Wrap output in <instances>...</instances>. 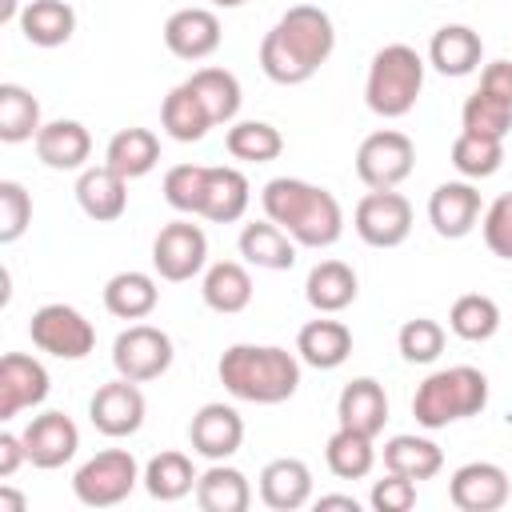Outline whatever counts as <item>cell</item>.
<instances>
[{
	"label": "cell",
	"instance_id": "52a82bcc",
	"mask_svg": "<svg viewBox=\"0 0 512 512\" xmlns=\"http://www.w3.org/2000/svg\"><path fill=\"white\" fill-rule=\"evenodd\" d=\"M172 336L156 324H128L116 340H112V368L124 380L148 384L160 380L172 368Z\"/></svg>",
	"mask_w": 512,
	"mask_h": 512
},
{
	"label": "cell",
	"instance_id": "d590c367",
	"mask_svg": "<svg viewBox=\"0 0 512 512\" xmlns=\"http://www.w3.org/2000/svg\"><path fill=\"white\" fill-rule=\"evenodd\" d=\"M196 468H192V460L184 456V452H156L152 460H148V468H144V488H148V496L152 500H164V504H172V500H180V496H188V492H196Z\"/></svg>",
	"mask_w": 512,
	"mask_h": 512
},
{
	"label": "cell",
	"instance_id": "7c38bea8",
	"mask_svg": "<svg viewBox=\"0 0 512 512\" xmlns=\"http://www.w3.org/2000/svg\"><path fill=\"white\" fill-rule=\"evenodd\" d=\"M144 412H148L144 392L136 388V380H124V376L100 384V388L92 392V400H88V420H92V428H96L100 436H112V440H124V436L140 432Z\"/></svg>",
	"mask_w": 512,
	"mask_h": 512
},
{
	"label": "cell",
	"instance_id": "ab89813d",
	"mask_svg": "<svg viewBox=\"0 0 512 512\" xmlns=\"http://www.w3.org/2000/svg\"><path fill=\"white\" fill-rule=\"evenodd\" d=\"M448 328L468 340V344H480V340H492L496 328H500V304L484 292H464L452 312H448Z\"/></svg>",
	"mask_w": 512,
	"mask_h": 512
},
{
	"label": "cell",
	"instance_id": "ba28073f",
	"mask_svg": "<svg viewBox=\"0 0 512 512\" xmlns=\"http://www.w3.org/2000/svg\"><path fill=\"white\" fill-rule=\"evenodd\" d=\"M28 336L56 360H84L96 348V328L72 304H40L28 320Z\"/></svg>",
	"mask_w": 512,
	"mask_h": 512
},
{
	"label": "cell",
	"instance_id": "8d00e7d4",
	"mask_svg": "<svg viewBox=\"0 0 512 512\" xmlns=\"http://www.w3.org/2000/svg\"><path fill=\"white\" fill-rule=\"evenodd\" d=\"M324 460H328V472L340 476V480H364L376 464V448H372V436L364 432H352V428H336L324 444Z\"/></svg>",
	"mask_w": 512,
	"mask_h": 512
},
{
	"label": "cell",
	"instance_id": "8fae6325",
	"mask_svg": "<svg viewBox=\"0 0 512 512\" xmlns=\"http://www.w3.org/2000/svg\"><path fill=\"white\" fill-rule=\"evenodd\" d=\"M208 264V236L200 224L192 220H172L156 232L152 240V268L160 280L168 284H184L192 280L200 268Z\"/></svg>",
	"mask_w": 512,
	"mask_h": 512
},
{
	"label": "cell",
	"instance_id": "277c9868",
	"mask_svg": "<svg viewBox=\"0 0 512 512\" xmlns=\"http://www.w3.org/2000/svg\"><path fill=\"white\" fill-rule=\"evenodd\" d=\"M484 404H488V376L472 364H452V368L424 376V384L412 396V416L420 428L436 432L456 420L480 416Z\"/></svg>",
	"mask_w": 512,
	"mask_h": 512
},
{
	"label": "cell",
	"instance_id": "8992f818",
	"mask_svg": "<svg viewBox=\"0 0 512 512\" xmlns=\"http://www.w3.org/2000/svg\"><path fill=\"white\" fill-rule=\"evenodd\" d=\"M140 464L132 452L124 448H104L92 460H84L72 476V492L84 508H116L132 496V488L140 484Z\"/></svg>",
	"mask_w": 512,
	"mask_h": 512
},
{
	"label": "cell",
	"instance_id": "f5cc1de1",
	"mask_svg": "<svg viewBox=\"0 0 512 512\" xmlns=\"http://www.w3.org/2000/svg\"><path fill=\"white\" fill-rule=\"evenodd\" d=\"M0 20H4V24H8V20H20V16H16V0H0Z\"/></svg>",
	"mask_w": 512,
	"mask_h": 512
},
{
	"label": "cell",
	"instance_id": "e575fe53",
	"mask_svg": "<svg viewBox=\"0 0 512 512\" xmlns=\"http://www.w3.org/2000/svg\"><path fill=\"white\" fill-rule=\"evenodd\" d=\"M184 84L200 96V104L208 108L212 124H232L236 120L244 96H240V80L228 68H196Z\"/></svg>",
	"mask_w": 512,
	"mask_h": 512
},
{
	"label": "cell",
	"instance_id": "b9f144b4",
	"mask_svg": "<svg viewBox=\"0 0 512 512\" xmlns=\"http://www.w3.org/2000/svg\"><path fill=\"white\" fill-rule=\"evenodd\" d=\"M460 124L464 132H480V136H492V140H504L512 132V104L488 96V92H472L460 108Z\"/></svg>",
	"mask_w": 512,
	"mask_h": 512
},
{
	"label": "cell",
	"instance_id": "cb8c5ba5",
	"mask_svg": "<svg viewBox=\"0 0 512 512\" xmlns=\"http://www.w3.org/2000/svg\"><path fill=\"white\" fill-rule=\"evenodd\" d=\"M296 352L304 364L328 372V368H340L348 356H352V328L344 320H328L320 312V320H308L300 332H296Z\"/></svg>",
	"mask_w": 512,
	"mask_h": 512
},
{
	"label": "cell",
	"instance_id": "f35d334b",
	"mask_svg": "<svg viewBox=\"0 0 512 512\" xmlns=\"http://www.w3.org/2000/svg\"><path fill=\"white\" fill-rule=\"evenodd\" d=\"M224 148L236 156V160H248V164H268L284 152V136L276 124L268 120H236L224 136Z\"/></svg>",
	"mask_w": 512,
	"mask_h": 512
},
{
	"label": "cell",
	"instance_id": "7402d4cb",
	"mask_svg": "<svg viewBox=\"0 0 512 512\" xmlns=\"http://www.w3.org/2000/svg\"><path fill=\"white\" fill-rule=\"evenodd\" d=\"M260 500L272 512H296L312 500V468L296 456H276L260 472Z\"/></svg>",
	"mask_w": 512,
	"mask_h": 512
},
{
	"label": "cell",
	"instance_id": "484cf974",
	"mask_svg": "<svg viewBox=\"0 0 512 512\" xmlns=\"http://www.w3.org/2000/svg\"><path fill=\"white\" fill-rule=\"evenodd\" d=\"M240 256L256 268H268V272H288L296 264V240L272 224V220H252L240 228Z\"/></svg>",
	"mask_w": 512,
	"mask_h": 512
},
{
	"label": "cell",
	"instance_id": "1f68e13d",
	"mask_svg": "<svg viewBox=\"0 0 512 512\" xmlns=\"http://www.w3.org/2000/svg\"><path fill=\"white\" fill-rule=\"evenodd\" d=\"M104 164L116 168L124 180H136V176H148L156 164H160V140L152 128H120L108 148H104Z\"/></svg>",
	"mask_w": 512,
	"mask_h": 512
},
{
	"label": "cell",
	"instance_id": "681fc988",
	"mask_svg": "<svg viewBox=\"0 0 512 512\" xmlns=\"http://www.w3.org/2000/svg\"><path fill=\"white\" fill-rule=\"evenodd\" d=\"M20 460H28L24 440H20V436H12V432H0V476L8 480V476L20 468Z\"/></svg>",
	"mask_w": 512,
	"mask_h": 512
},
{
	"label": "cell",
	"instance_id": "db71d44e",
	"mask_svg": "<svg viewBox=\"0 0 512 512\" xmlns=\"http://www.w3.org/2000/svg\"><path fill=\"white\" fill-rule=\"evenodd\" d=\"M212 8H240V4H248V0H208Z\"/></svg>",
	"mask_w": 512,
	"mask_h": 512
},
{
	"label": "cell",
	"instance_id": "9a60e30c",
	"mask_svg": "<svg viewBox=\"0 0 512 512\" xmlns=\"http://www.w3.org/2000/svg\"><path fill=\"white\" fill-rule=\"evenodd\" d=\"M48 388H52L48 368L36 356L4 352V360H0V420H12L24 408L44 404Z\"/></svg>",
	"mask_w": 512,
	"mask_h": 512
},
{
	"label": "cell",
	"instance_id": "7bdbcfd3",
	"mask_svg": "<svg viewBox=\"0 0 512 512\" xmlns=\"http://www.w3.org/2000/svg\"><path fill=\"white\" fill-rule=\"evenodd\" d=\"M204 180H208V164H172L164 172V200L184 216H200Z\"/></svg>",
	"mask_w": 512,
	"mask_h": 512
},
{
	"label": "cell",
	"instance_id": "4fadbf2b",
	"mask_svg": "<svg viewBox=\"0 0 512 512\" xmlns=\"http://www.w3.org/2000/svg\"><path fill=\"white\" fill-rule=\"evenodd\" d=\"M508 492H512L508 472L492 460H468L448 480V500L460 512H496L508 504Z\"/></svg>",
	"mask_w": 512,
	"mask_h": 512
},
{
	"label": "cell",
	"instance_id": "bcb514c9",
	"mask_svg": "<svg viewBox=\"0 0 512 512\" xmlns=\"http://www.w3.org/2000/svg\"><path fill=\"white\" fill-rule=\"evenodd\" d=\"M480 232H484V244H488L492 256L512 260V192H500V196L484 208Z\"/></svg>",
	"mask_w": 512,
	"mask_h": 512
},
{
	"label": "cell",
	"instance_id": "ee69618b",
	"mask_svg": "<svg viewBox=\"0 0 512 512\" xmlns=\"http://www.w3.org/2000/svg\"><path fill=\"white\" fill-rule=\"evenodd\" d=\"M396 348H400V356L408 364H432L444 352V328L436 320H428V316H416V320H408L400 328Z\"/></svg>",
	"mask_w": 512,
	"mask_h": 512
},
{
	"label": "cell",
	"instance_id": "e0dca14e",
	"mask_svg": "<svg viewBox=\"0 0 512 512\" xmlns=\"http://www.w3.org/2000/svg\"><path fill=\"white\" fill-rule=\"evenodd\" d=\"M480 220V192L468 180H444L428 196V224L444 240H460L476 228Z\"/></svg>",
	"mask_w": 512,
	"mask_h": 512
},
{
	"label": "cell",
	"instance_id": "d6986e66",
	"mask_svg": "<svg viewBox=\"0 0 512 512\" xmlns=\"http://www.w3.org/2000/svg\"><path fill=\"white\" fill-rule=\"evenodd\" d=\"M76 204H80V212L88 220L112 224L128 208V180L116 168H108V164H92L76 180Z\"/></svg>",
	"mask_w": 512,
	"mask_h": 512
},
{
	"label": "cell",
	"instance_id": "7dc6e473",
	"mask_svg": "<svg viewBox=\"0 0 512 512\" xmlns=\"http://www.w3.org/2000/svg\"><path fill=\"white\" fill-rule=\"evenodd\" d=\"M372 508L376 512H408L416 504V480L400 476V472H388L384 480L372 484Z\"/></svg>",
	"mask_w": 512,
	"mask_h": 512
},
{
	"label": "cell",
	"instance_id": "f1b7e54d",
	"mask_svg": "<svg viewBox=\"0 0 512 512\" xmlns=\"http://www.w3.org/2000/svg\"><path fill=\"white\" fill-rule=\"evenodd\" d=\"M200 296L212 312L220 316H236L252 304V276L244 264L236 260H216L208 272H204V284H200Z\"/></svg>",
	"mask_w": 512,
	"mask_h": 512
},
{
	"label": "cell",
	"instance_id": "ffe728a7",
	"mask_svg": "<svg viewBox=\"0 0 512 512\" xmlns=\"http://www.w3.org/2000/svg\"><path fill=\"white\" fill-rule=\"evenodd\" d=\"M336 420L340 428H352V432H364V436H380L384 432V420H388V396H384V384L372 380V376H356L340 388V400H336Z\"/></svg>",
	"mask_w": 512,
	"mask_h": 512
},
{
	"label": "cell",
	"instance_id": "4316f807",
	"mask_svg": "<svg viewBox=\"0 0 512 512\" xmlns=\"http://www.w3.org/2000/svg\"><path fill=\"white\" fill-rule=\"evenodd\" d=\"M356 292H360V280H356V272H352L344 260H320V264L308 272V280H304L308 304H312L316 312H324V316L344 312V308L356 300Z\"/></svg>",
	"mask_w": 512,
	"mask_h": 512
},
{
	"label": "cell",
	"instance_id": "ac0fdd59",
	"mask_svg": "<svg viewBox=\"0 0 512 512\" xmlns=\"http://www.w3.org/2000/svg\"><path fill=\"white\" fill-rule=\"evenodd\" d=\"M220 16L212 8H180L164 20V44L180 60H204L220 48Z\"/></svg>",
	"mask_w": 512,
	"mask_h": 512
},
{
	"label": "cell",
	"instance_id": "2e32d148",
	"mask_svg": "<svg viewBox=\"0 0 512 512\" xmlns=\"http://www.w3.org/2000/svg\"><path fill=\"white\" fill-rule=\"evenodd\" d=\"M188 444L204 460H228V456H236L240 444H244V420H240V412L232 404H220V400L204 404L192 416V424H188Z\"/></svg>",
	"mask_w": 512,
	"mask_h": 512
},
{
	"label": "cell",
	"instance_id": "3957f363",
	"mask_svg": "<svg viewBox=\"0 0 512 512\" xmlns=\"http://www.w3.org/2000/svg\"><path fill=\"white\" fill-rule=\"evenodd\" d=\"M216 372L228 396L244 404H284L300 388V360L276 344H232Z\"/></svg>",
	"mask_w": 512,
	"mask_h": 512
},
{
	"label": "cell",
	"instance_id": "f6af8a7d",
	"mask_svg": "<svg viewBox=\"0 0 512 512\" xmlns=\"http://www.w3.org/2000/svg\"><path fill=\"white\" fill-rule=\"evenodd\" d=\"M32 224V196L20 180H0V244H16Z\"/></svg>",
	"mask_w": 512,
	"mask_h": 512
},
{
	"label": "cell",
	"instance_id": "836d02e7",
	"mask_svg": "<svg viewBox=\"0 0 512 512\" xmlns=\"http://www.w3.org/2000/svg\"><path fill=\"white\" fill-rule=\"evenodd\" d=\"M160 124H164V132H168L172 140L196 144V140L208 136L212 116H208V108L200 104V96H196L188 84H176V88L164 96V104H160Z\"/></svg>",
	"mask_w": 512,
	"mask_h": 512
},
{
	"label": "cell",
	"instance_id": "5b68a950",
	"mask_svg": "<svg viewBox=\"0 0 512 512\" xmlns=\"http://www.w3.org/2000/svg\"><path fill=\"white\" fill-rule=\"evenodd\" d=\"M424 88V60L412 44H384L372 64H368V80H364V104L384 116V120H400L416 108Z\"/></svg>",
	"mask_w": 512,
	"mask_h": 512
},
{
	"label": "cell",
	"instance_id": "74e56055",
	"mask_svg": "<svg viewBox=\"0 0 512 512\" xmlns=\"http://www.w3.org/2000/svg\"><path fill=\"white\" fill-rule=\"evenodd\" d=\"M40 128H44L40 124V100L20 84H0V140L4 144L36 140Z\"/></svg>",
	"mask_w": 512,
	"mask_h": 512
},
{
	"label": "cell",
	"instance_id": "816d5d0a",
	"mask_svg": "<svg viewBox=\"0 0 512 512\" xmlns=\"http://www.w3.org/2000/svg\"><path fill=\"white\" fill-rule=\"evenodd\" d=\"M24 508H28V500L20 492H12V488L0 484V512H24Z\"/></svg>",
	"mask_w": 512,
	"mask_h": 512
},
{
	"label": "cell",
	"instance_id": "f907efd6",
	"mask_svg": "<svg viewBox=\"0 0 512 512\" xmlns=\"http://www.w3.org/2000/svg\"><path fill=\"white\" fill-rule=\"evenodd\" d=\"M316 508L324 512V508H344V512H360V500L356 496H344V492H332V496H320L316 500Z\"/></svg>",
	"mask_w": 512,
	"mask_h": 512
},
{
	"label": "cell",
	"instance_id": "d4e9b609",
	"mask_svg": "<svg viewBox=\"0 0 512 512\" xmlns=\"http://www.w3.org/2000/svg\"><path fill=\"white\" fill-rule=\"evenodd\" d=\"M248 200H252V188H248V176L240 168H228V164H216L208 168V180H204V204H200V216L212 220V224H232L248 212Z\"/></svg>",
	"mask_w": 512,
	"mask_h": 512
},
{
	"label": "cell",
	"instance_id": "44dd1931",
	"mask_svg": "<svg viewBox=\"0 0 512 512\" xmlns=\"http://www.w3.org/2000/svg\"><path fill=\"white\" fill-rule=\"evenodd\" d=\"M32 144L52 172H84V160L92 156V136L80 120H48Z\"/></svg>",
	"mask_w": 512,
	"mask_h": 512
},
{
	"label": "cell",
	"instance_id": "60d3db41",
	"mask_svg": "<svg viewBox=\"0 0 512 512\" xmlns=\"http://www.w3.org/2000/svg\"><path fill=\"white\" fill-rule=\"evenodd\" d=\"M504 164V140L480 136V132H460L452 140V168L464 180H488Z\"/></svg>",
	"mask_w": 512,
	"mask_h": 512
},
{
	"label": "cell",
	"instance_id": "603a6c76",
	"mask_svg": "<svg viewBox=\"0 0 512 512\" xmlns=\"http://www.w3.org/2000/svg\"><path fill=\"white\" fill-rule=\"evenodd\" d=\"M480 60H484V40L468 24H444L428 40V64L440 76H468L480 68Z\"/></svg>",
	"mask_w": 512,
	"mask_h": 512
},
{
	"label": "cell",
	"instance_id": "30bf717a",
	"mask_svg": "<svg viewBox=\"0 0 512 512\" xmlns=\"http://www.w3.org/2000/svg\"><path fill=\"white\" fill-rule=\"evenodd\" d=\"M352 228L368 248H396L408 240L412 232V204L408 196H400L396 188H372L356 212H352Z\"/></svg>",
	"mask_w": 512,
	"mask_h": 512
},
{
	"label": "cell",
	"instance_id": "83f0119b",
	"mask_svg": "<svg viewBox=\"0 0 512 512\" xmlns=\"http://www.w3.org/2000/svg\"><path fill=\"white\" fill-rule=\"evenodd\" d=\"M20 32L36 48H60L76 32V12L64 0H28L20 8Z\"/></svg>",
	"mask_w": 512,
	"mask_h": 512
},
{
	"label": "cell",
	"instance_id": "6da1fadb",
	"mask_svg": "<svg viewBox=\"0 0 512 512\" xmlns=\"http://www.w3.org/2000/svg\"><path fill=\"white\" fill-rule=\"evenodd\" d=\"M336 48L332 16L316 4H292L260 40V68L272 84H304Z\"/></svg>",
	"mask_w": 512,
	"mask_h": 512
},
{
	"label": "cell",
	"instance_id": "d6a6232c",
	"mask_svg": "<svg viewBox=\"0 0 512 512\" xmlns=\"http://www.w3.org/2000/svg\"><path fill=\"white\" fill-rule=\"evenodd\" d=\"M384 468L388 472H400L408 480H432L440 468H444V452L436 440L428 436H412V432H400L384 444Z\"/></svg>",
	"mask_w": 512,
	"mask_h": 512
},
{
	"label": "cell",
	"instance_id": "f546056e",
	"mask_svg": "<svg viewBox=\"0 0 512 512\" xmlns=\"http://www.w3.org/2000/svg\"><path fill=\"white\" fill-rule=\"evenodd\" d=\"M160 304V288L148 272H116L108 284H104V308L116 316V320H144L152 316Z\"/></svg>",
	"mask_w": 512,
	"mask_h": 512
},
{
	"label": "cell",
	"instance_id": "c3c4849f",
	"mask_svg": "<svg viewBox=\"0 0 512 512\" xmlns=\"http://www.w3.org/2000/svg\"><path fill=\"white\" fill-rule=\"evenodd\" d=\"M480 92H488V96L512 104V60H492V64H484V72H480Z\"/></svg>",
	"mask_w": 512,
	"mask_h": 512
},
{
	"label": "cell",
	"instance_id": "4dcf8cb0",
	"mask_svg": "<svg viewBox=\"0 0 512 512\" xmlns=\"http://www.w3.org/2000/svg\"><path fill=\"white\" fill-rule=\"evenodd\" d=\"M196 504L204 512H248L252 504L248 476L224 460H212V468L196 480Z\"/></svg>",
	"mask_w": 512,
	"mask_h": 512
},
{
	"label": "cell",
	"instance_id": "9c48e42d",
	"mask_svg": "<svg viewBox=\"0 0 512 512\" xmlns=\"http://www.w3.org/2000/svg\"><path fill=\"white\" fill-rule=\"evenodd\" d=\"M412 168H416V144L396 128H380L364 136L356 148V176L368 188H396L412 176Z\"/></svg>",
	"mask_w": 512,
	"mask_h": 512
},
{
	"label": "cell",
	"instance_id": "7a4b0ae2",
	"mask_svg": "<svg viewBox=\"0 0 512 512\" xmlns=\"http://www.w3.org/2000/svg\"><path fill=\"white\" fill-rule=\"evenodd\" d=\"M260 204H264V216L272 224H280L300 248H332L344 232L340 200L320 184H308L296 176H276L264 184Z\"/></svg>",
	"mask_w": 512,
	"mask_h": 512
},
{
	"label": "cell",
	"instance_id": "5bb4252c",
	"mask_svg": "<svg viewBox=\"0 0 512 512\" xmlns=\"http://www.w3.org/2000/svg\"><path fill=\"white\" fill-rule=\"evenodd\" d=\"M20 440H24L28 460H32L36 468L52 472V468H64V464L76 456V448H80V428H76L72 416H64V412H40V416H32V420L24 424Z\"/></svg>",
	"mask_w": 512,
	"mask_h": 512
}]
</instances>
